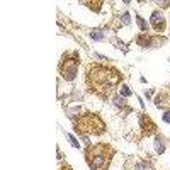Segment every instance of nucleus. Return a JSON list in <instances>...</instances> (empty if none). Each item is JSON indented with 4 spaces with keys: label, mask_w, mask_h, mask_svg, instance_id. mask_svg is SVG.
I'll list each match as a JSON object with an SVG mask.
<instances>
[{
    "label": "nucleus",
    "mask_w": 170,
    "mask_h": 170,
    "mask_svg": "<svg viewBox=\"0 0 170 170\" xmlns=\"http://www.w3.org/2000/svg\"><path fill=\"white\" fill-rule=\"evenodd\" d=\"M119 82H121V73L116 72L114 68L102 65H89L87 68V84L90 90H94L101 97H107Z\"/></svg>",
    "instance_id": "nucleus-1"
},
{
    "label": "nucleus",
    "mask_w": 170,
    "mask_h": 170,
    "mask_svg": "<svg viewBox=\"0 0 170 170\" xmlns=\"http://www.w3.org/2000/svg\"><path fill=\"white\" fill-rule=\"evenodd\" d=\"M112 148L107 146V145L101 143V145H94L89 146L85 151L87 156V163L92 170H107L109 167V162L112 158Z\"/></svg>",
    "instance_id": "nucleus-2"
},
{
    "label": "nucleus",
    "mask_w": 170,
    "mask_h": 170,
    "mask_svg": "<svg viewBox=\"0 0 170 170\" xmlns=\"http://www.w3.org/2000/svg\"><path fill=\"white\" fill-rule=\"evenodd\" d=\"M104 129H106L104 121H102L97 114H92V112H87L84 116H80L78 121L75 123V131L84 134L85 141L89 140L87 134H101V133H104Z\"/></svg>",
    "instance_id": "nucleus-3"
},
{
    "label": "nucleus",
    "mask_w": 170,
    "mask_h": 170,
    "mask_svg": "<svg viewBox=\"0 0 170 170\" xmlns=\"http://www.w3.org/2000/svg\"><path fill=\"white\" fill-rule=\"evenodd\" d=\"M77 72H78V58H77V55H73L72 58L65 56L63 61H61V65H60L61 77H63L65 80L72 82L73 78L77 77Z\"/></svg>",
    "instance_id": "nucleus-4"
},
{
    "label": "nucleus",
    "mask_w": 170,
    "mask_h": 170,
    "mask_svg": "<svg viewBox=\"0 0 170 170\" xmlns=\"http://www.w3.org/2000/svg\"><path fill=\"white\" fill-rule=\"evenodd\" d=\"M150 22H151V26H153L155 31H163V29H165V19H163V15H162L158 10L151 14Z\"/></svg>",
    "instance_id": "nucleus-5"
},
{
    "label": "nucleus",
    "mask_w": 170,
    "mask_h": 170,
    "mask_svg": "<svg viewBox=\"0 0 170 170\" xmlns=\"http://www.w3.org/2000/svg\"><path fill=\"white\" fill-rule=\"evenodd\" d=\"M136 41H138V44H140V46H143V48H146V46H150V44H151L150 38H148L146 34H141V36H140V38L136 39Z\"/></svg>",
    "instance_id": "nucleus-6"
},
{
    "label": "nucleus",
    "mask_w": 170,
    "mask_h": 170,
    "mask_svg": "<svg viewBox=\"0 0 170 170\" xmlns=\"http://www.w3.org/2000/svg\"><path fill=\"white\" fill-rule=\"evenodd\" d=\"M155 150H156V153H163L165 151V145H163V141H162V138L155 140Z\"/></svg>",
    "instance_id": "nucleus-7"
},
{
    "label": "nucleus",
    "mask_w": 170,
    "mask_h": 170,
    "mask_svg": "<svg viewBox=\"0 0 170 170\" xmlns=\"http://www.w3.org/2000/svg\"><path fill=\"white\" fill-rule=\"evenodd\" d=\"M90 38L95 39V41H104L106 39V34H102L101 31H92V32H90Z\"/></svg>",
    "instance_id": "nucleus-8"
},
{
    "label": "nucleus",
    "mask_w": 170,
    "mask_h": 170,
    "mask_svg": "<svg viewBox=\"0 0 170 170\" xmlns=\"http://www.w3.org/2000/svg\"><path fill=\"white\" fill-rule=\"evenodd\" d=\"M136 170H153V167L148 162H140V163L136 165Z\"/></svg>",
    "instance_id": "nucleus-9"
},
{
    "label": "nucleus",
    "mask_w": 170,
    "mask_h": 170,
    "mask_svg": "<svg viewBox=\"0 0 170 170\" xmlns=\"http://www.w3.org/2000/svg\"><path fill=\"white\" fill-rule=\"evenodd\" d=\"M136 22H138V26H140V29H141V31H146V29H148V26H146V22H145L143 17L136 15Z\"/></svg>",
    "instance_id": "nucleus-10"
},
{
    "label": "nucleus",
    "mask_w": 170,
    "mask_h": 170,
    "mask_svg": "<svg viewBox=\"0 0 170 170\" xmlns=\"http://www.w3.org/2000/svg\"><path fill=\"white\" fill-rule=\"evenodd\" d=\"M121 94L124 95V97H129V95H131V90L128 89L126 85H121Z\"/></svg>",
    "instance_id": "nucleus-11"
},
{
    "label": "nucleus",
    "mask_w": 170,
    "mask_h": 170,
    "mask_svg": "<svg viewBox=\"0 0 170 170\" xmlns=\"http://www.w3.org/2000/svg\"><path fill=\"white\" fill-rule=\"evenodd\" d=\"M114 104L119 106V107H124V99H123V97H116V99H114Z\"/></svg>",
    "instance_id": "nucleus-12"
},
{
    "label": "nucleus",
    "mask_w": 170,
    "mask_h": 170,
    "mask_svg": "<svg viewBox=\"0 0 170 170\" xmlns=\"http://www.w3.org/2000/svg\"><path fill=\"white\" fill-rule=\"evenodd\" d=\"M66 136H68V140H70V141H72V145H73V146H75V148H78V141H77V140L73 138L72 134H66Z\"/></svg>",
    "instance_id": "nucleus-13"
},
{
    "label": "nucleus",
    "mask_w": 170,
    "mask_h": 170,
    "mask_svg": "<svg viewBox=\"0 0 170 170\" xmlns=\"http://www.w3.org/2000/svg\"><path fill=\"white\" fill-rule=\"evenodd\" d=\"M123 24H129L131 22V20H129V14H123Z\"/></svg>",
    "instance_id": "nucleus-14"
},
{
    "label": "nucleus",
    "mask_w": 170,
    "mask_h": 170,
    "mask_svg": "<svg viewBox=\"0 0 170 170\" xmlns=\"http://www.w3.org/2000/svg\"><path fill=\"white\" fill-rule=\"evenodd\" d=\"M163 121L165 123H170V112H165L163 114Z\"/></svg>",
    "instance_id": "nucleus-15"
},
{
    "label": "nucleus",
    "mask_w": 170,
    "mask_h": 170,
    "mask_svg": "<svg viewBox=\"0 0 170 170\" xmlns=\"http://www.w3.org/2000/svg\"><path fill=\"white\" fill-rule=\"evenodd\" d=\"M158 5H162V7H163V9H165V7H167V5H170V2H158Z\"/></svg>",
    "instance_id": "nucleus-16"
},
{
    "label": "nucleus",
    "mask_w": 170,
    "mask_h": 170,
    "mask_svg": "<svg viewBox=\"0 0 170 170\" xmlns=\"http://www.w3.org/2000/svg\"><path fill=\"white\" fill-rule=\"evenodd\" d=\"M61 170H72V167H68V165H65V167H61Z\"/></svg>",
    "instance_id": "nucleus-17"
}]
</instances>
